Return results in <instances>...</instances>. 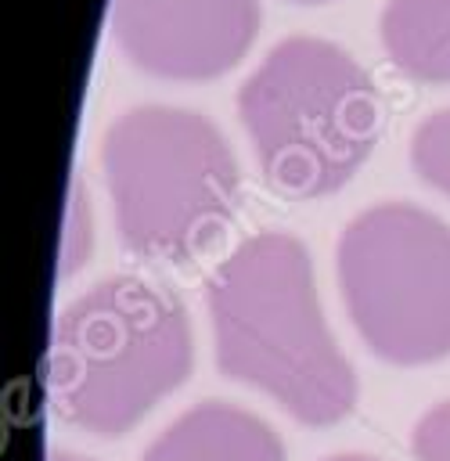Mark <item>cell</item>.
Returning <instances> with one entry per match:
<instances>
[{
    "label": "cell",
    "mask_w": 450,
    "mask_h": 461,
    "mask_svg": "<svg viewBox=\"0 0 450 461\" xmlns=\"http://www.w3.org/2000/svg\"><path fill=\"white\" fill-rule=\"evenodd\" d=\"M47 461H90V457L72 454V450H50V457H47Z\"/></svg>",
    "instance_id": "12"
},
{
    "label": "cell",
    "mask_w": 450,
    "mask_h": 461,
    "mask_svg": "<svg viewBox=\"0 0 450 461\" xmlns=\"http://www.w3.org/2000/svg\"><path fill=\"white\" fill-rule=\"evenodd\" d=\"M382 47L418 83H450V0H389L382 7Z\"/></svg>",
    "instance_id": "8"
},
{
    "label": "cell",
    "mask_w": 450,
    "mask_h": 461,
    "mask_svg": "<svg viewBox=\"0 0 450 461\" xmlns=\"http://www.w3.org/2000/svg\"><path fill=\"white\" fill-rule=\"evenodd\" d=\"M346 313L374 357L418 367L450 357V227L410 202L356 212L335 252Z\"/></svg>",
    "instance_id": "5"
},
{
    "label": "cell",
    "mask_w": 450,
    "mask_h": 461,
    "mask_svg": "<svg viewBox=\"0 0 450 461\" xmlns=\"http://www.w3.org/2000/svg\"><path fill=\"white\" fill-rule=\"evenodd\" d=\"M256 29V0H112L119 50L158 79H216L245 58Z\"/></svg>",
    "instance_id": "6"
},
{
    "label": "cell",
    "mask_w": 450,
    "mask_h": 461,
    "mask_svg": "<svg viewBox=\"0 0 450 461\" xmlns=\"http://www.w3.org/2000/svg\"><path fill=\"white\" fill-rule=\"evenodd\" d=\"M216 367L277 400L302 425H335L356 403L353 364L335 346L306 245L284 230L245 238L209 277Z\"/></svg>",
    "instance_id": "1"
},
{
    "label": "cell",
    "mask_w": 450,
    "mask_h": 461,
    "mask_svg": "<svg viewBox=\"0 0 450 461\" xmlns=\"http://www.w3.org/2000/svg\"><path fill=\"white\" fill-rule=\"evenodd\" d=\"M410 166L425 184L450 198V108L418 122L410 137Z\"/></svg>",
    "instance_id": "9"
},
{
    "label": "cell",
    "mask_w": 450,
    "mask_h": 461,
    "mask_svg": "<svg viewBox=\"0 0 450 461\" xmlns=\"http://www.w3.org/2000/svg\"><path fill=\"white\" fill-rule=\"evenodd\" d=\"M101 162L119 241L133 256L187 259L212 245L238 209L234 151L198 112H122L104 133Z\"/></svg>",
    "instance_id": "4"
},
{
    "label": "cell",
    "mask_w": 450,
    "mask_h": 461,
    "mask_svg": "<svg viewBox=\"0 0 450 461\" xmlns=\"http://www.w3.org/2000/svg\"><path fill=\"white\" fill-rule=\"evenodd\" d=\"M238 119L266 184L292 198L335 194L378 140L367 72L313 36H288L259 61L238 90Z\"/></svg>",
    "instance_id": "3"
},
{
    "label": "cell",
    "mask_w": 450,
    "mask_h": 461,
    "mask_svg": "<svg viewBox=\"0 0 450 461\" xmlns=\"http://www.w3.org/2000/svg\"><path fill=\"white\" fill-rule=\"evenodd\" d=\"M410 447L418 461H450V400L428 407L414 421Z\"/></svg>",
    "instance_id": "10"
},
{
    "label": "cell",
    "mask_w": 450,
    "mask_h": 461,
    "mask_svg": "<svg viewBox=\"0 0 450 461\" xmlns=\"http://www.w3.org/2000/svg\"><path fill=\"white\" fill-rule=\"evenodd\" d=\"M140 461H284V443L259 414L205 400L169 421Z\"/></svg>",
    "instance_id": "7"
},
{
    "label": "cell",
    "mask_w": 450,
    "mask_h": 461,
    "mask_svg": "<svg viewBox=\"0 0 450 461\" xmlns=\"http://www.w3.org/2000/svg\"><path fill=\"white\" fill-rule=\"evenodd\" d=\"M310 4H313V0H310Z\"/></svg>",
    "instance_id": "14"
},
{
    "label": "cell",
    "mask_w": 450,
    "mask_h": 461,
    "mask_svg": "<svg viewBox=\"0 0 450 461\" xmlns=\"http://www.w3.org/2000/svg\"><path fill=\"white\" fill-rule=\"evenodd\" d=\"M86 249H90V212H86V194H83V184H72L68 220H65V245H61V277H68L76 267H83Z\"/></svg>",
    "instance_id": "11"
},
{
    "label": "cell",
    "mask_w": 450,
    "mask_h": 461,
    "mask_svg": "<svg viewBox=\"0 0 450 461\" xmlns=\"http://www.w3.org/2000/svg\"><path fill=\"white\" fill-rule=\"evenodd\" d=\"M187 375V313L166 285L137 274L104 277L65 306L43 364L54 414L94 436L130 432Z\"/></svg>",
    "instance_id": "2"
},
{
    "label": "cell",
    "mask_w": 450,
    "mask_h": 461,
    "mask_svg": "<svg viewBox=\"0 0 450 461\" xmlns=\"http://www.w3.org/2000/svg\"><path fill=\"white\" fill-rule=\"evenodd\" d=\"M324 461H378V457H367V454H331Z\"/></svg>",
    "instance_id": "13"
}]
</instances>
